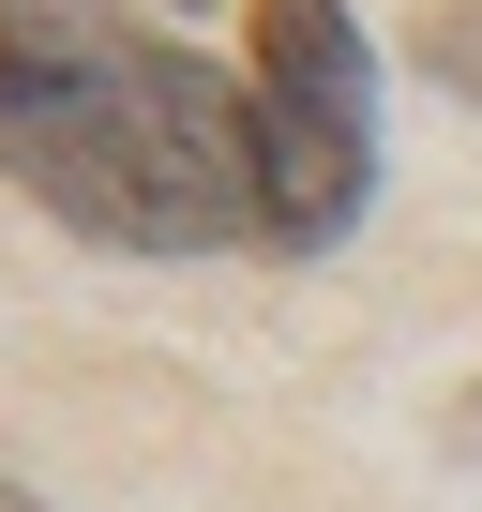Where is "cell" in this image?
Masks as SVG:
<instances>
[{"label": "cell", "instance_id": "3", "mask_svg": "<svg viewBox=\"0 0 482 512\" xmlns=\"http://www.w3.org/2000/svg\"><path fill=\"white\" fill-rule=\"evenodd\" d=\"M0 512H46V497H16V482H0Z\"/></svg>", "mask_w": 482, "mask_h": 512}, {"label": "cell", "instance_id": "1", "mask_svg": "<svg viewBox=\"0 0 482 512\" xmlns=\"http://www.w3.org/2000/svg\"><path fill=\"white\" fill-rule=\"evenodd\" d=\"M241 61H257V91H287V106L377 121V106H362V31H347V0H241Z\"/></svg>", "mask_w": 482, "mask_h": 512}, {"label": "cell", "instance_id": "2", "mask_svg": "<svg viewBox=\"0 0 482 512\" xmlns=\"http://www.w3.org/2000/svg\"><path fill=\"white\" fill-rule=\"evenodd\" d=\"M422 61H437V76L482 106V0H437V16H422Z\"/></svg>", "mask_w": 482, "mask_h": 512}]
</instances>
